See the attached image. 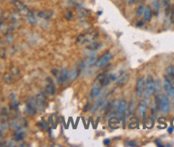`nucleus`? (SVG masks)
I'll list each match as a JSON object with an SVG mask.
<instances>
[{"mask_svg":"<svg viewBox=\"0 0 174 147\" xmlns=\"http://www.w3.org/2000/svg\"><path fill=\"white\" fill-rule=\"evenodd\" d=\"M156 105L159 106L160 110L163 112L164 114L169 113L170 110V104L169 98L167 96L164 94H158L156 97Z\"/></svg>","mask_w":174,"mask_h":147,"instance_id":"obj_1","label":"nucleus"},{"mask_svg":"<svg viewBox=\"0 0 174 147\" xmlns=\"http://www.w3.org/2000/svg\"><path fill=\"white\" fill-rule=\"evenodd\" d=\"M156 92V87L155 84L154 80L151 75L147 76L146 83H145V93L144 96L146 98H149L154 95Z\"/></svg>","mask_w":174,"mask_h":147,"instance_id":"obj_2","label":"nucleus"},{"mask_svg":"<svg viewBox=\"0 0 174 147\" xmlns=\"http://www.w3.org/2000/svg\"><path fill=\"white\" fill-rule=\"evenodd\" d=\"M112 57H113V54L111 52H106L104 55H102L98 60H96V62H95L96 67H98V68H102V67H104L106 63L112 59Z\"/></svg>","mask_w":174,"mask_h":147,"instance_id":"obj_3","label":"nucleus"},{"mask_svg":"<svg viewBox=\"0 0 174 147\" xmlns=\"http://www.w3.org/2000/svg\"><path fill=\"white\" fill-rule=\"evenodd\" d=\"M35 103H36L37 109H39L40 111H42L44 109L45 105H46V96H45L44 92H40V93L37 95Z\"/></svg>","mask_w":174,"mask_h":147,"instance_id":"obj_4","label":"nucleus"},{"mask_svg":"<svg viewBox=\"0 0 174 147\" xmlns=\"http://www.w3.org/2000/svg\"><path fill=\"white\" fill-rule=\"evenodd\" d=\"M164 88L168 96L172 98H174V87L173 86L172 83H171L170 80L166 77V76L164 77Z\"/></svg>","mask_w":174,"mask_h":147,"instance_id":"obj_5","label":"nucleus"},{"mask_svg":"<svg viewBox=\"0 0 174 147\" xmlns=\"http://www.w3.org/2000/svg\"><path fill=\"white\" fill-rule=\"evenodd\" d=\"M69 78V70L66 68H64L61 70L60 72V75L57 77L58 84H66Z\"/></svg>","mask_w":174,"mask_h":147,"instance_id":"obj_6","label":"nucleus"},{"mask_svg":"<svg viewBox=\"0 0 174 147\" xmlns=\"http://www.w3.org/2000/svg\"><path fill=\"white\" fill-rule=\"evenodd\" d=\"M116 80H117V76L115 74H104L100 79V84L102 86H106L111 81H116Z\"/></svg>","mask_w":174,"mask_h":147,"instance_id":"obj_7","label":"nucleus"},{"mask_svg":"<svg viewBox=\"0 0 174 147\" xmlns=\"http://www.w3.org/2000/svg\"><path fill=\"white\" fill-rule=\"evenodd\" d=\"M144 77H140L136 81V84H135V92H136L137 97H141L143 94L144 88Z\"/></svg>","mask_w":174,"mask_h":147,"instance_id":"obj_8","label":"nucleus"},{"mask_svg":"<svg viewBox=\"0 0 174 147\" xmlns=\"http://www.w3.org/2000/svg\"><path fill=\"white\" fill-rule=\"evenodd\" d=\"M147 102L144 100H142L140 101L138 105V113L140 115V117L142 118H145V115H146V112H147Z\"/></svg>","mask_w":174,"mask_h":147,"instance_id":"obj_9","label":"nucleus"},{"mask_svg":"<svg viewBox=\"0 0 174 147\" xmlns=\"http://www.w3.org/2000/svg\"><path fill=\"white\" fill-rule=\"evenodd\" d=\"M127 109V101L125 99H122L119 101L118 108H117V113L119 115H123Z\"/></svg>","mask_w":174,"mask_h":147,"instance_id":"obj_10","label":"nucleus"},{"mask_svg":"<svg viewBox=\"0 0 174 147\" xmlns=\"http://www.w3.org/2000/svg\"><path fill=\"white\" fill-rule=\"evenodd\" d=\"M48 81V84L46 85V88H45V91H46L47 93L50 94V95H54L55 94V92H56V88H55V85L52 81V79L48 77L47 78Z\"/></svg>","mask_w":174,"mask_h":147,"instance_id":"obj_11","label":"nucleus"},{"mask_svg":"<svg viewBox=\"0 0 174 147\" xmlns=\"http://www.w3.org/2000/svg\"><path fill=\"white\" fill-rule=\"evenodd\" d=\"M119 122H120V121H119V119L118 117H112L110 118L108 123H109V126L111 128H112V129H118Z\"/></svg>","mask_w":174,"mask_h":147,"instance_id":"obj_12","label":"nucleus"},{"mask_svg":"<svg viewBox=\"0 0 174 147\" xmlns=\"http://www.w3.org/2000/svg\"><path fill=\"white\" fill-rule=\"evenodd\" d=\"M151 17H152V10L150 7H147L144 9V18L145 20L147 21H150Z\"/></svg>","mask_w":174,"mask_h":147,"instance_id":"obj_13","label":"nucleus"},{"mask_svg":"<svg viewBox=\"0 0 174 147\" xmlns=\"http://www.w3.org/2000/svg\"><path fill=\"white\" fill-rule=\"evenodd\" d=\"M129 78H130V76L129 74H124L123 76H122L120 78L118 79V81H117V84L118 86H123L127 83Z\"/></svg>","mask_w":174,"mask_h":147,"instance_id":"obj_14","label":"nucleus"},{"mask_svg":"<svg viewBox=\"0 0 174 147\" xmlns=\"http://www.w3.org/2000/svg\"><path fill=\"white\" fill-rule=\"evenodd\" d=\"M102 43L98 42V41H94V42H92L91 43H89L88 46H87V49L91 50V51H95L99 49L100 47H102Z\"/></svg>","mask_w":174,"mask_h":147,"instance_id":"obj_15","label":"nucleus"},{"mask_svg":"<svg viewBox=\"0 0 174 147\" xmlns=\"http://www.w3.org/2000/svg\"><path fill=\"white\" fill-rule=\"evenodd\" d=\"M78 69H77V68H76V67H73V68L71 69V71L69 72V79L71 80V81H74L76 78H77V76H78Z\"/></svg>","mask_w":174,"mask_h":147,"instance_id":"obj_16","label":"nucleus"},{"mask_svg":"<svg viewBox=\"0 0 174 147\" xmlns=\"http://www.w3.org/2000/svg\"><path fill=\"white\" fill-rule=\"evenodd\" d=\"M101 93V87L98 85H95L93 86V88L91 89V96L93 97H98Z\"/></svg>","mask_w":174,"mask_h":147,"instance_id":"obj_17","label":"nucleus"},{"mask_svg":"<svg viewBox=\"0 0 174 147\" xmlns=\"http://www.w3.org/2000/svg\"><path fill=\"white\" fill-rule=\"evenodd\" d=\"M151 10L153 11V13L154 15L157 16L158 14H159V11H160V2L158 0H155L154 2H153V7Z\"/></svg>","mask_w":174,"mask_h":147,"instance_id":"obj_18","label":"nucleus"},{"mask_svg":"<svg viewBox=\"0 0 174 147\" xmlns=\"http://www.w3.org/2000/svg\"><path fill=\"white\" fill-rule=\"evenodd\" d=\"M39 17L40 18H44V19H50L51 16L53 15V11H40L38 14Z\"/></svg>","mask_w":174,"mask_h":147,"instance_id":"obj_19","label":"nucleus"},{"mask_svg":"<svg viewBox=\"0 0 174 147\" xmlns=\"http://www.w3.org/2000/svg\"><path fill=\"white\" fill-rule=\"evenodd\" d=\"M102 102V98H99L98 100L94 103V105L92 106L91 110H90V111H91V113H94V112H96L97 110H98V108L101 106Z\"/></svg>","mask_w":174,"mask_h":147,"instance_id":"obj_20","label":"nucleus"},{"mask_svg":"<svg viewBox=\"0 0 174 147\" xmlns=\"http://www.w3.org/2000/svg\"><path fill=\"white\" fill-rule=\"evenodd\" d=\"M27 112L29 114H34L35 113V107L31 102H28L27 103Z\"/></svg>","mask_w":174,"mask_h":147,"instance_id":"obj_21","label":"nucleus"},{"mask_svg":"<svg viewBox=\"0 0 174 147\" xmlns=\"http://www.w3.org/2000/svg\"><path fill=\"white\" fill-rule=\"evenodd\" d=\"M144 126H147V128H152L154 126V120L151 117H147V119L144 118Z\"/></svg>","mask_w":174,"mask_h":147,"instance_id":"obj_22","label":"nucleus"},{"mask_svg":"<svg viewBox=\"0 0 174 147\" xmlns=\"http://www.w3.org/2000/svg\"><path fill=\"white\" fill-rule=\"evenodd\" d=\"M144 5H140L136 9V11H135V14L138 17H141V15H143L144 11Z\"/></svg>","mask_w":174,"mask_h":147,"instance_id":"obj_23","label":"nucleus"},{"mask_svg":"<svg viewBox=\"0 0 174 147\" xmlns=\"http://www.w3.org/2000/svg\"><path fill=\"white\" fill-rule=\"evenodd\" d=\"M166 74L169 76H174V67L173 65H170L167 67L166 68Z\"/></svg>","mask_w":174,"mask_h":147,"instance_id":"obj_24","label":"nucleus"},{"mask_svg":"<svg viewBox=\"0 0 174 147\" xmlns=\"http://www.w3.org/2000/svg\"><path fill=\"white\" fill-rule=\"evenodd\" d=\"M135 109V101L134 100H132L130 103V105H129V112H130L131 114H133L134 112Z\"/></svg>","mask_w":174,"mask_h":147,"instance_id":"obj_25","label":"nucleus"},{"mask_svg":"<svg viewBox=\"0 0 174 147\" xmlns=\"http://www.w3.org/2000/svg\"><path fill=\"white\" fill-rule=\"evenodd\" d=\"M95 62H96V55L93 54V55L89 56V58L88 60V63L89 65H93V63H95Z\"/></svg>","mask_w":174,"mask_h":147,"instance_id":"obj_26","label":"nucleus"},{"mask_svg":"<svg viewBox=\"0 0 174 147\" xmlns=\"http://www.w3.org/2000/svg\"><path fill=\"white\" fill-rule=\"evenodd\" d=\"M28 20L29 21V23H33V24L37 22V20L35 19V17L33 15H28Z\"/></svg>","mask_w":174,"mask_h":147,"instance_id":"obj_27","label":"nucleus"},{"mask_svg":"<svg viewBox=\"0 0 174 147\" xmlns=\"http://www.w3.org/2000/svg\"><path fill=\"white\" fill-rule=\"evenodd\" d=\"M16 5V7H17V8H19L20 11H25L26 9H27V7L23 3V2H17V3L15 4Z\"/></svg>","mask_w":174,"mask_h":147,"instance_id":"obj_28","label":"nucleus"},{"mask_svg":"<svg viewBox=\"0 0 174 147\" xmlns=\"http://www.w3.org/2000/svg\"><path fill=\"white\" fill-rule=\"evenodd\" d=\"M23 137H24V132H18L17 133H16V135H15V140L16 141H19V140H22L23 139Z\"/></svg>","mask_w":174,"mask_h":147,"instance_id":"obj_29","label":"nucleus"},{"mask_svg":"<svg viewBox=\"0 0 174 147\" xmlns=\"http://www.w3.org/2000/svg\"><path fill=\"white\" fill-rule=\"evenodd\" d=\"M125 146H136L137 143L135 142H132V141H127V142H125Z\"/></svg>","mask_w":174,"mask_h":147,"instance_id":"obj_30","label":"nucleus"},{"mask_svg":"<svg viewBox=\"0 0 174 147\" xmlns=\"http://www.w3.org/2000/svg\"><path fill=\"white\" fill-rule=\"evenodd\" d=\"M73 16V13L71 11H68V12H66V13H65V18L67 19L68 20H72Z\"/></svg>","mask_w":174,"mask_h":147,"instance_id":"obj_31","label":"nucleus"},{"mask_svg":"<svg viewBox=\"0 0 174 147\" xmlns=\"http://www.w3.org/2000/svg\"><path fill=\"white\" fill-rule=\"evenodd\" d=\"M107 105H108V99H106V100H104V101L102 102V105H101L102 109H105V108L107 107Z\"/></svg>","mask_w":174,"mask_h":147,"instance_id":"obj_32","label":"nucleus"},{"mask_svg":"<svg viewBox=\"0 0 174 147\" xmlns=\"http://www.w3.org/2000/svg\"><path fill=\"white\" fill-rule=\"evenodd\" d=\"M138 125H139L138 121L136 122V121H135L134 122H131L129 124V128H130V129H135V128H136V126H138Z\"/></svg>","mask_w":174,"mask_h":147,"instance_id":"obj_33","label":"nucleus"},{"mask_svg":"<svg viewBox=\"0 0 174 147\" xmlns=\"http://www.w3.org/2000/svg\"><path fill=\"white\" fill-rule=\"evenodd\" d=\"M52 72H53V74L55 76H56V77H57V76L60 75V72H59V71H58V70H57V69H56V68L52 70Z\"/></svg>","mask_w":174,"mask_h":147,"instance_id":"obj_34","label":"nucleus"},{"mask_svg":"<svg viewBox=\"0 0 174 147\" xmlns=\"http://www.w3.org/2000/svg\"><path fill=\"white\" fill-rule=\"evenodd\" d=\"M111 141L110 138H106L103 141V144H104L105 146H109L110 144H111Z\"/></svg>","mask_w":174,"mask_h":147,"instance_id":"obj_35","label":"nucleus"},{"mask_svg":"<svg viewBox=\"0 0 174 147\" xmlns=\"http://www.w3.org/2000/svg\"><path fill=\"white\" fill-rule=\"evenodd\" d=\"M155 143H156V145L157 146H159V147H163L164 146L163 144L160 142V140H159V139H156V141H155Z\"/></svg>","mask_w":174,"mask_h":147,"instance_id":"obj_36","label":"nucleus"},{"mask_svg":"<svg viewBox=\"0 0 174 147\" xmlns=\"http://www.w3.org/2000/svg\"><path fill=\"white\" fill-rule=\"evenodd\" d=\"M89 108V102H87L86 105H85V107H84V108H83V111L84 112H87Z\"/></svg>","mask_w":174,"mask_h":147,"instance_id":"obj_37","label":"nucleus"},{"mask_svg":"<svg viewBox=\"0 0 174 147\" xmlns=\"http://www.w3.org/2000/svg\"><path fill=\"white\" fill-rule=\"evenodd\" d=\"M144 21H140V22H138V23H136V26L137 27H142V26H144Z\"/></svg>","mask_w":174,"mask_h":147,"instance_id":"obj_38","label":"nucleus"},{"mask_svg":"<svg viewBox=\"0 0 174 147\" xmlns=\"http://www.w3.org/2000/svg\"><path fill=\"white\" fill-rule=\"evenodd\" d=\"M170 20L173 23H174V11H173L172 15H171V17H170Z\"/></svg>","mask_w":174,"mask_h":147,"instance_id":"obj_39","label":"nucleus"},{"mask_svg":"<svg viewBox=\"0 0 174 147\" xmlns=\"http://www.w3.org/2000/svg\"><path fill=\"white\" fill-rule=\"evenodd\" d=\"M168 132H169V133H172L173 132V129L172 127H169L168 128Z\"/></svg>","mask_w":174,"mask_h":147,"instance_id":"obj_40","label":"nucleus"},{"mask_svg":"<svg viewBox=\"0 0 174 147\" xmlns=\"http://www.w3.org/2000/svg\"><path fill=\"white\" fill-rule=\"evenodd\" d=\"M98 14L100 15H102V11H98Z\"/></svg>","mask_w":174,"mask_h":147,"instance_id":"obj_41","label":"nucleus"},{"mask_svg":"<svg viewBox=\"0 0 174 147\" xmlns=\"http://www.w3.org/2000/svg\"><path fill=\"white\" fill-rule=\"evenodd\" d=\"M173 78H174V76H173Z\"/></svg>","mask_w":174,"mask_h":147,"instance_id":"obj_42","label":"nucleus"}]
</instances>
